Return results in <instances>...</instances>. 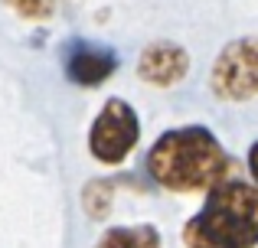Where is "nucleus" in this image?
<instances>
[{"label":"nucleus","mask_w":258,"mask_h":248,"mask_svg":"<svg viewBox=\"0 0 258 248\" xmlns=\"http://www.w3.org/2000/svg\"><path fill=\"white\" fill-rule=\"evenodd\" d=\"M232 167L226 147L209 127L186 124L164 131L147 150V173L170 193H200L222 183Z\"/></svg>","instance_id":"1"},{"label":"nucleus","mask_w":258,"mask_h":248,"mask_svg":"<svg viewBox=\"0 0 258 248\" xmlns=\"http://www.w3.org/2000/svg\"><path fill=\"white\" fill-rule=\"evenodd\" d=\"M186 248H255L258 190L245 180H222L206 193L203 209L183 225Z\"/></svg>","instance_id":"2"},{"label":"nucleus","mask_w":258,"mask_h":248,"mask_svg":"<svg viewBox=\"0 0 258 248\" xmlns=\"http://www.w3.org/2000/svg\"><path fill=\"white\" fill-rule=\"evenodd\" d=\"M209 85L222 102L258 98V36H239L222 46L209 72Z\"/></svg>","instance_id":"3"},{"label":"nucleus","mask_w":258,"mask_h":248,"mask_svg":"<svg viewBox=\"0 0 258 248\" xmlns=\"http://www.w3.org/2000/svg\"><path fill=\"white\" fill-rule=\"evenodd\" d=\"M141 137V121L134 115V108L124 102V98H108L105 108L98 111V118L92 121V131H88V150L98 163H121L127 160V153L134 150Z\"/></svg>","instance_id":"4"},{"label":"nucleus","mask_w":258,"mask_h":248,"mask_svg":"<svg viewBox=\"0 0 258 248\" xmlns=\"http://www.w3.org/2000/svg\"><path fill=\"white\" fill-rule=\"evenodd\" d=\"M189 72V52L176 43H151L144 52H141L138 62V75L144 78L147 85H157V89H170V85L183 82Z\"/></svg>","instance_id":"5"},{"label":"nucleus","mask_w":258,"mask_h":248,"mask_svg":"<svg viewBox=\"0 0 258 248\" xmlns=\"http://www.w3.org/2000/svg\"><path fill=\"white\" fill-rule=\"evenodd\" d=\"M114 69H118L114 49L95 43H72L66 49V72L76 85H101Z\"/></svg>","instance_id":"6"},{"label":"nucleus","mask_w":258,"mask_h":248,"mask_svg":"<svg viewBox=\"0 0 258 248\" xmlns=\"http://www.w3.org/2000/svg\"><path fill=\"white\" fill-rule=\"evenodd\" d=\"M95 248H160V232L154 225H114Z\"/></svg>","instance_id":"7"},{"label":"nucleus","mask_w":258,"mask_h":248,"mask_svg":"<svg viewBox=\"0 0 258 248\" xmlns=\"http://www.w3.org/2000/svg\"><path fill=\"white\" fill-rule=\"evenodd\" d=\"M85 206L92 209V216H105L108 206H111V183L95 180V183L85 190Z\"/></svg>","instance_id":"8"},{"label":"nucleus","mask_w":258,"mask_h":248,"mask_svg":"<svg viewBox=\"0 0 258 248\" xmlns=\"http://www.w3.org/2000/svg\"><path fill=\"white\" fill-rule=\"evenodd\" d=\"M248 170H252V180H255V190H258V140L248 147Z\"/></svg>","instance_id":"9"}]
</instances>
